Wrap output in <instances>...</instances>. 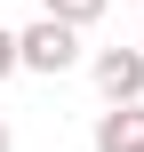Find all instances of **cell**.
Listing matches in <instances>:
<instances>
[{"instance_id": "6da1fadb", "label": "cell", "mask_w": 144, "mask_h": 152, "mask_svg": "<svg viewBox=\"0 0 144 152\" xmlns=\"http://www.w3.org/2000/svg\"><path fill=\"white\" fill-rule=\"evenodd\" d=\"M80 64V32H64V24H24L16 32V72H40V80H56V72H72Z\"/></svg>"}, {"instance_id": "7a4b0ae2", "label": "cell", "mask_w": 144, "mask_h": 152, "mask_svg": "<svg viewBox=\"0 0 144 152\" xmlns=\"http://www.w3.org/2000/svg\"><path fill=\"white\" fill-rule=\"evenodd\" d=\"M88 72H96L104 104H144V48H96Z\"/></svg>"}, {"instance_id": "3957f363", "label": "cell", "mask_w": 144, "mask_h": 152, "mask_svg": "<svg viewBox=\"0 0 144 152\" xmlns=\"http://www.w3.org/2000/svg\"><path fill=\"white\" fill-rule=\"evenodd\" d=\"M96 152H144V104L96 112Z\"/></svg>"}, {"instance_id": "277c9868", "label": "cell", "mask_w": 144, "mask_h": 152, "mask_svg": "<svg viewBox=\"0 0 144 152\" xmlns=\"http://www.w3.org/2000/svg\"><path fill=\"white\" fill-rule=\"evenodd\" d=\"M104 8H112V0H48V24H64V32H88Z\"/></svg>"}, {"instance_id": "5b68a950", "label": "cell", "mask_w": 144, "mask_h": 152, "mask_svg": "<svg viewBox=\"0 0 144 152\" xmlns=\"http://www.w3.org/2000/svg\"><path fill=\"white\" fill-rule=\"evenodd\" d=\"M8 72H16V32L0 24V80H8Z\"/></svg>"}, {"instance_id": "8992f818", "label": "cell", "mask_w": 144, "mask_h": 152, "mask_svg": "<svg viewBox=\"0 0 144 152\" xmlns=\"http://www.w3.org/2000/svg\"><path fill=\"white\" fill-rule=\"evenodd\" d=\"M0 152H16V136H8V120H0Z\"/></svg>"}]
</instances>
